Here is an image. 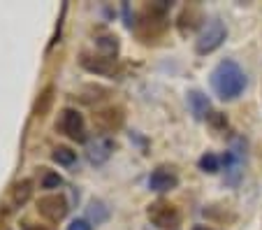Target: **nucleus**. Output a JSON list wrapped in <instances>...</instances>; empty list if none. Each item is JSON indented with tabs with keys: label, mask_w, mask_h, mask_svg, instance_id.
I'll return each instance as SVG.
<instances>
[{
	"label": "nucleus",
	"mask_w": 262,
	"mask_h": 230,
	"mask_svg": "<svg viewBox=\"0 0 262 230\" xmlns=\"http://www.w3.org/2000/svg\"><path fill=\"white\" fill-rule=\"evenodd\" d=\"M56 128H58L65 137H70L72 142H86L89 140L84 116H81L77 110H72V107H68V110L60 112L58 121H56Z\"/></svg>",
	"instance_id": "obj_6"
},
{
	"label": "nucleus",
	"mask_w": 262,
	"mask_h": 230,
	"mask_svg": "<svg viewBox=\"0 0 262 230\" xmlns=\"http://www.w3.org/2000/svg\"><path fill=\"white\" fill-rule=\"evenodd\" d=\"M58 186H63V177L47 170L45 177H42V189H58Z\"/></svg>",
	"instance_id": "obj_19"
},
{
	"label": "nucleus",
	"mask_w": 262,
	"mask_h": 230,
	"mask_svg": "<svg viewBox=\"0 0 262 230\" xmlns=\"http://www.w3.org/2000/svg\"><path fill=\"white\" fill-rule=\"evenodd\" d=\"M188 107L190 112H193V116L198 121H207L211 119V102H209V98L202 93V91H190L188 93Z\"/></svg>",
	"instance_id": "obj_12"
},
{
	"label": "nucleus",
	"mask_w": 262,
	"mask_h": 230,
	"mask_svg": "<svg viewBox=\"0 0 262 230\" xmlns=\"http://www.w3.org/2000/svg\"><path fill=\"white\" fill-rule=\"evenodd\" d=\"M221 163H223V158H218V156L211 154V151H207V154H204L202 158L198 160L200 170H202V172H209V175H216V172L221 170Z\"/></svg>",
	"instance_id": "obj_17"
},
{
	"label": "nucleus",
	"mask_w": 262,
	"mask_h": 230,
	"mask_svg": "<svg viewBox=\"0 0 262 230\" xmlns=\"http://www.w3.org/2000/svg\"><path fill=\"white\" fill-rule=\"evenodd\" d=\"M95 47H98L100 56H104V58H112V60H116V56H119V49H121L119 37L112 35V33H104V35L95 37Z\"/></svg>",
	"instance_id": "obj_13"
},
{
	"label": "nucleus",
	"mask_w": 262,
	"mask_h": 230,
	"mask_svg": "<svg viewBox=\"0 0 262 230\" xmlns=\"http://www.w3.org/2000/svg\"><path fill=\"white\" fill-rule=\"evenodd\" d=\"M81 68L89 72H93V75H112L114 72V63L116 60L112 58H104V56H91V54H81L79 58Z\"/></svg>",
	"instance_id": "obj_11"
},
{
	"label": "nucleus",
	"mask_w": 262,
	"mask_h": 230,
	"mask_svg": "<svg viewBox=\"0 0 262 230\" xmlns=\"http://www.w3.org/2000/svg\"><path fill=\"white\" fill-rule=\"evenodd\" d=\"M193 230H213V228H209V225H193Z\"/></svg>",
	"instance_id": "obj_22"
},
{
	"label": "nucleus",
	"mask_w": 262,
	"mask_h": 230,
	"mask_svg": "<svg viewBox=\"0 0 262 230\" xmlns=\"http://www.w3.org/2000/svg\"><path fill=\"white\" fill-rule=\"evenodd\" d=\"M114 154V140L109 135H98L86 147V158L91 165H104Z\"/></svg>",
	"instance_id": "obj_8"
},
{
	"label": "nucleus",
	"mask_w": 262,
	"mask_h": 230,
	"mask_svg": "<svg viewBox=\"0 0 262 230\" xmlns=\"http://www.w3.org/2000/svg\"><path fill=\"white\" fill-rule=\"evenodd\" d=\"M172 3H151L142 10L139 19L135 21V33L139 35L142 42H151L160 37L167 28V10Z\"/></svg>",
	"instance_id": "obj_2"
},
{
	"label": "nucleus",
	"mask_w": 262,
	"mask_h": 230,
	"mask_svg": "<svg viewBox=\"0 0 262 230\" xmlns=\"http://www.w3.org/2000/svg\"><path fill=\"white\" fill-rule=\"evenodd\" d=\"M93 121L102 133H116V130L123 126L125 114L121 107H107V110H100L98 114L93 116Z\"/></svg>",
	"instance_id": "obj_10"
},
{
	"label": "nucleus",
	"mask_w": 262,
	"mask_h": 230,
	"mask_svg": "<svg viewBox=\"0 0 262 230\" xmlns=\"http://www.w3.org/2000/svg\"><path fill=\"white\" fill-rule=\"evenodd\" d=\"M54 89H51V86H47L45 91H42V95H40V100H37V116H45L47 114V110H49V105H51V100H54Z\"/></svg>",
	"instance_id": "obj_18"
},
{
	"label": "nucleus",
	"mask_w": 262,
	"mask_h": 230,
	"mask_svg": "<svg viewBox=\"0 0 262 230\" xmlns=\"http://www.w3.org/2000/svg\"><path fill=\"white\" fill-rule=\"evenodd\" d=\"M246 84H248L246 72H244L242 65L232 58L221 60L211 70V89L216 91V95L225 102L237 100L239 95L244 93Z\"/></svg>",
	"instance_id": "obj_1"
},
{
	"label": "nucleus",
	"mask_w": 262,
	"mask_h": 230,
	"mask_svg": "<svg viewBox=\"0 0 262 230\" xmlns=\"http://www.w3.org/2000/svg\"><path fill=\"white\" fill-rule=\"evenodd\" d=\"M37 212H40L42 219H47L49 223H58L68 216L70 207H68V200H65L60 193H49L45 198L37 200Z\"/></svg>",
	"instance_id": "obj_7"
},
{
	"label": "nucleus",
	"mask_w": 262,
	"mask_h": 230,
	"mask_svg": "<svg viewBox=\"0 0 262 230\" xmlns=\"http://www.w3.org/2000/svg\"><path fill=\"white\" fill-rule=\"evenodd\" d=\"M51 158H54V163H58L63 168H72L77 163V151H72L70 147H56L51 151Z\"/></svg>",
	"instance_id": "obj_16"
},
{
	"label": "nucleus",
	"mask_w": 262,
	"mask_h": 230,
	"mask_svg": "<svg viewBox=\"0 0 262 230\" xmlns=\"http://www.w3.org/2000/svg\"><path fill=\"white\" fill-rule=\"evenodd\" d=\"M30 195H33V181H30V179L16 181V184L10 189V198H12V205H14V207L26 205V202L30 200Z\"/></svg>",
	"instance_id": "obj_14"
},
{
	"label": "nucleus",
	"mask_w": 262,
	"mask_h": 230,
	"mask_svg": "<svg viewBox=\"0 0 262 230\" xmlns=\"http://www.w3.org/2000/svg\"><path fill=\"white\" fill-rule=\"evenodd\" d=\"M225 37H228V28H225V24H223L221 19H211L209 24H204L202 33H200L198 40H195V51H198L200 56L213 54V51L225 42Z\"/></svg>",
	"instance_id": "obj_5"
},
{
	"label": "nucleus",
	"mask_w": 262,
	"mask_h": 230,
	"mask_svg": "<svg viewBox=\"0 0 262 230\" xmlns=\"http://www.w3.org/2000/svg\"><path fill=\"white\" fill-rule=\"evenodd\" d=\"M68 230H93V228H91V223L86 219H74L72 223L68 225Z\"/></svg>",
	"instance_id": "obj_20"
},
{
	"label": "nucleus",
	"mask_w": 262,
	"mask_h": 230,
	"mask_svg": "<svg viewBox=\"0 0 262 230\" xmlns=\"http://www.w3.org/2000/svg\"><path fill=\"white\" fill-rule=\"evenodd\" d=\"M24 230H51V228H47V225H35V223H28V221H26Z\"/></svg>",
	"instance_id": "obj_21"
},
{
	"label": "nucleus",
	"mask_w": 262,
	"mask_h": 230,
	"mask_svg": "<svg viewBox=\"0 0 262 230\" xmlns=\"http://www.w3.org/2000/svg\"><path fill=\"white\" fill-rule=\"evenodd\" d=\"M193 19H202L200 10L198 7H186V10L181 12V16H179V30H181V35H188L190 30L198 26V21H193Z\"/></svg>",
	"instance_id": "obj_15"
},
{
	"label": "nucleus",
	"mask_w": 262,
	"mask_h": 230,
	"mask_svg": "<svg viewBox=\"0 0 262 230\" xmlns=\"http://www.w3.org/2000/svg\"><path fill=\"white\" fill-rule=\"evenodd\" d=\"M177 186H179V175L174 168L160 165L148 177V189L156 191V193H167V191H174Z\"/></svg>",
	"instance_id": "obj_9"
},
{
	"label": "nucleus",
	"mask_w": 262,
	"mask_h": 230,
	"mask_svg": "<svg viewBox=\"0 0 262 230\" xmlns=\"http://www.w3.org/2000/svg\"><path fill=\"white\" fill-rule=\"evenodd\" d=\"M223 165H225V181L230 186H237L244 177V165H246V140L234 137L230 149L223 156Z\"/></svg>",
	"instance_id": "obj_3"
},
{
	"label": "nucleus",
	"mask_w": 262,
	"mask_h": 230,
	"mask_svg": "<svg viewBox=\"0 0 262 230\" xmlns=\"http://www.w3.org/2000/svg\"><path fill=\"white\" fill-rule=\"evenodd\" d=\"M146 216L148 221L160 230H177L181 225V212L177 205L167 200H156L146 207Z\"/></svg>",
	"instance_id": "obj_4"
}]
</instances>
